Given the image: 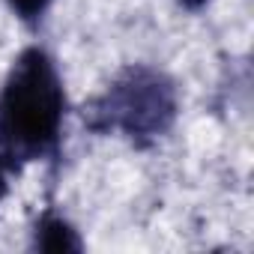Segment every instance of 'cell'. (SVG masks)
Listing matches in <instances>:
<instances>
[{
  "label": "cell",
  "mask_w": 254,
  "mask_h": 254,
  "mask_svg": "<svg viewBox=\"0 0 254 254\" xmlns=\"http://www.w3.org/2000/svg\"><path fill=\"white\" fill-rule=\"evenodd\" d=\"M66 117V90L54 57L30 45L0 87V156L18 171L39 159H57Z\"/></svg>",
  "instance_id": "1"
},
{
  "label": "cell",
  "mask_w": 254,
  "mask_h": 254,
  "mask_svg": "<svg viewBox=\"0 0 254 254\" xmlns=\"http://www.w3.org/2000/svg\"><path fill=\"white\" fill-rule=\"evenodd\" d=\"M180 90L174 78L156 66L132 63L90 99L81 111L84 126L99 135H123L132 147L147 150L159 144L177 123Z\"/></svg>",
  "instance_id": "2"
},
{
  "label": "cell",
  "mask_w": 254,
  "mask_h": 254,
  "mask_svg": "<svg viewBox=\"0 0 254 254\" xmlns=\"http://www.w3.org/2000/svg\"><path fill=\"white\" fill-rule=\"evenodd\" d=\"M36 251H51V254H81L84 239L81 233L54 209H45L33 227V242Z\"/></svg>",
  "instance_id": "3"
},
{
  "label": "cell",
  "mask_w": 254,
  "mask_h": 254,
  "mask_svg": "<svg viewBox=\"0 0 254 254\" xmlns=\"http://www.w3.org/2000/svg\"><path fill=\"white\" fill-rule=\"evenodd\" d=\"M51 3H54V0H6V6H9L24 24H30V27H36V24L42 21V15L51 9Z\"/></svg>",
  "instance_id": "4"
},
{
  "label": "cell",
  "mask_w": 254,
  "mask_h": 254,
  "mask_svg": "<svg viewBox=\"0 0 254 254\" xmlns=\"http://www.w3.org/2000/svg\"><path fill=\"white\" fill-rule=\"evenodd\" d=\"M15 174H18V168H15L12 162H6L3 156H0V200H3V197L9 194V186H12L9 180H12Z\"/></svg>",
  "instance_id": "5"
},
{
  "label": "cell",
  "mask_w": 254,
  "mask_h": 254,
  "mask_svg": "<svg viewBox=\"0 0 254 254\" xmlns=\"http://www.w3.org/2000/svg\"><path fill=\"white\" fill-rule=\"evenodd\" d=\"M177 3H180V6H186V9H191V12H200V9L209 3V0H177Z\"/></svg>",
  "instance_id": "6"
}]
</instances>
